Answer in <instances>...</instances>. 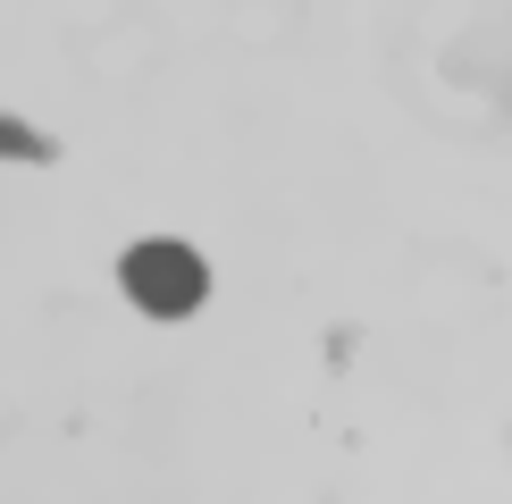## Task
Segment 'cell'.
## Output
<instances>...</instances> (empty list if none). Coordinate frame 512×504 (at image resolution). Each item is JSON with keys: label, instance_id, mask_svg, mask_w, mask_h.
I'll list each match as a JSON object with an SVG mask.
<instances>
[{"label": "cell", "instance_id": "obj_1", "mask_svg": "<svg viewBox=\"0 0 512 504\" xmlns=\"http://www.w3.org/2000/svg\"><path fill=\"white\" fill-rule=\"evenodd\" d=\"M118 278H126V294H135L152 320H185V311L210 294L202 252H194V244H177V236H143V244H126Z\"/></svg>", "mask_w": 512, "mask_h": 504}]
</instances>
